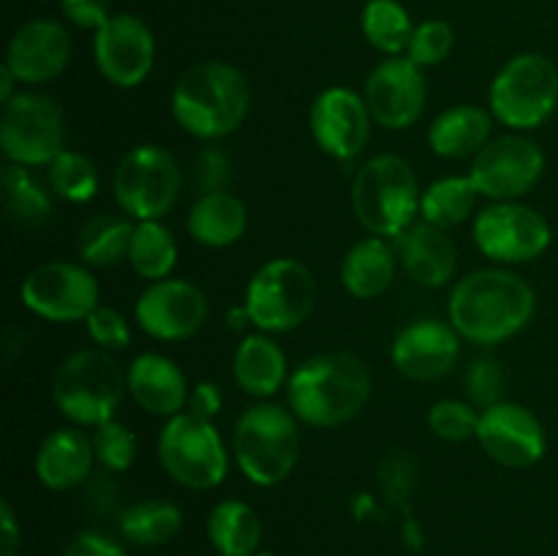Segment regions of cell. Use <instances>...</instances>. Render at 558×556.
Segmentation results:
<instances>
[{
    "instance_id": "6da1fadb",
    "label": "cell",
    "mask_w": 558,
    "mask_h": 556,
    "mask_svg": "<svg viewBox=\"0 0 558 556\" xmlns=\"http://www.w3.org/2000/svg\"><path fill=\"white\" fill-rule=\"evenodd\" d=\"M537 298L521 276L501 267L469 273L452 287L447 314L458 336L494 347L510 341L532 322Z\"/></svg>"
},
{
    "instance_id": "7a4b0ae2",
    "label": "cell",
    "mask_w": 558,
    "mask_h": 556,
    "mask_svg": "<svg viewBox=\"0 0 558 556\" xmlns=\"http://www.w3.org/2000/svg\"><path fill=\"white\" fill-rule=\"evenodd\" d=\"M371 387V371L357 354L325 352L303 360L289 374L287 403L300 423L336 428L363 412Z\"/></svg>"
},
{
    "instance_id": "3957f363",
    "label": "cell",
    "mask_w": 558,
    "mask_h": 556,
    "mask_svg": "<svg viewBox=\"0 0 558 556\" xmlns=\"http://www.w3.org/2000/svg\"><path fill=\"white\" fill-rule=\"evenodd\" d=\"M172 114L196 140H223L243 125L251 107V87L243 71L223 60H202L178 76Z\"/></svg>"
},
{
    "instance_id": "277c9868",
    "label": "cell",
    "mask_w": 558,
    "mask_h": 556,
    "mask_svg": "<svg viewBox=\"0 0 558 556\" xmlns=\"http://www.w3.org/2000/svg\"><path fill=\"white\" fill-rule=\"evenodd\" d=\"M300 420L281 403L259 401L245 409L234 423L232 452L245 480L272 488L294 472L300 461Z\"/></svg>"
},
{
    "instance_id": "5b68a950",
    "label": "cell",
    "mask_w": 558,
    "mask_h": 556,
    "mask_svg": "<svg viewBox=\"0 0 558 556\" xmlns=\"http://www.w3.org/2000/svg\"><path fill=\"white\" fill-rule=\"evenodd\" d=\"M125 374L107 349H76L52 376V401L74 425H96L114 418L123 401Z\"/></svg>"
},
{
    "instance_id": "8992f818",
    "label": "cell",
    "mask_w": 558,
    "mask_h": 556,
    "mask_svg": "<svg viewBox=\"0 0 558 556\" xmlns=\"http://www.w3.org/2000/svg\"><path fill=\"white\" fill-rule=\"evenodd\" d=\"M417 174L407 158L381 153L354 174L352 207L357 221L379 238H401L420 213Z\"/></svg>"
},
{
    "instance_id": "52a82bcc",
    "label": "cell",
    "mask_w": 558,
    "mask_h": 556,
    "mask_svg": "<svg viewBox=\"0 0 558 556\" xmlns=\"http://www.w3.org/2000/svg\"><path fill=\"white\" fill-rule=\"evenodd\" d=\"M490 114L512 131L539 129L558 107V69L539 52H523L496 71L488 87Z\"/></svg>"
},
{
    "instance_id": "ba28073f",
    "label": "cell",
    "mask_w": 558,
    "mask_h": 556,
    "mask_svg": "<svg viewBox=\"0 0 558 556\" xmlns=\"http://www.w3.org/2000/svg\"><path fill=\"white\" fill-rule=\"evenodd\" d=\"M158 461L178 485L191 491H210L229 472V452L213 420L194 412L167 418L158 434Z\"/></svg>"
},
{
    "instance_id": "9c48e42d",
    "label": "cell",
    "mask_w": 558,
    "mask_h": 556,
    "mask_svg": "<svg viewBox=\"0 0 558 556\" xmlns=\"http://www.w3.org/2000/svg\"><path fill=\"white\" fill-rule=\"evenodd\" d=\"M245 309L259 333L298 330L316 305V278L292 256H276L251 276Z\"/></svg>"
},
{
    "instance_id": "30bf717a",
    "label": "cell",
    "mask_w": 558,
    "mask_h": 556,
    "mask_svg": "<svg viewBox=\"0 0 558 556\" xmlns=\"http://www.w3.org/2000/svg\"><path fill=\"white\" fill-rule=\"evenodd\" d=\"M183 169L161 145H136L114 167V202L136 221H161L178 202Z\"/></svg>"
},
{
    "instance_id": "8fae6325",
    "label": "cell",
    "mask_w": 558,
    "mask_h": 556,
    "mask_svg": "<svg viewBox=\"0 0 558 556\" xmlns=\"http://www.w3.org/2000/svg\"><path fill=\"white\" fill-rule=\"evenodd\" d=\"M65 118L54 98L22 90L3 107L0 147L11 164L49 167L63 153Z\"/></svg>"
},
{
    "instance_id": "7c38bea8",
    "label": "cell",
    "mask_w": 558,
    "mask_h": 556,
    "mask_svg": "<svg viewBox=\"0 0 558 556\" xmlns=\"http://www.w3.org/2000/svg\"><path fill=\"white\" fill-rule=\"evenodd\" d=\"M98 281L74 262H44L33 267L20 289L22 305L47 322H82L98 309Z\"/></svg>"
},
{
    "instance_id": "4fadbf2b",
    "label": "cell",
    "mask_w": 558,
    "mask_h": 556,
    "mask_svg": "<svg viewBox=\"0 0 558 556\" xmlns=\"http://www.w3.org/2000/svg\"><path fill=\"white\" fill-rule=\"evenodd\" d=\"M474 245L501 265L532 262L550 245V223L521 202H494L474 218Z\"/></svg>"
},
{
    "instance_id": "5bb4252c",
    "label": "cell",
    "mask_w": 558,
    "mask_h": 556,
    "mask_svg": "<svg viewBox=\"0 0 558 556\" xmlns=\"http://www.w3.org/2000/svg\"><path fill=\"white\" fill-rule=\"evenodd\" d=\"M545 169V153L523 134H505L490 140L474 156L469 178L480 196L496 202H515L539 183Z\"/></svg>"
},
{
    "instance_id": "9a60e30c",
    "label": "cell",
    "mask_w": 558,
    "mask_h": 556,
    "mask_svg": "<svg viewBox=\"0 0 558 556\" xmlns=\"http://www.w3.org/2000/svg\"><path fill=\"white\" fill-rule=\"evenodd\" d=\"M210 316L207 294L185 278L150 281L134 305V319L142 330L158 341H185Z\"/></svg>"
},
{
    "instance_id": "2e32d148",
    "label": "cell",
    "mask_w": 558,
    "mask_h": 556,
    "mask_svg": "<svg viewBox=\"0 0 558 556\" xmlns=\"http://www.w3.org/2000/svg\"><path fill=\"white\" fill-rule=\"evenodd\" d=\"M93 58L114 87H140L156 63V38L136 14H112L93 38Z\"/></svg>"
},
{
    "instance_id": "e0dca14e",
    "label": "cell",
    "mask_w": 558,
    "mask_h": 556,
    "mask_svg": "<svg viewBox=\"0 0 558 556\" xmlns=\"http://www.w3.org/2000/svg\"><path fill=\"white\" fill-rule=\"evenodd\" d=\"M371 112L360 93L343 85L325 87L311 104V136L336 161H354L371 140Z\"/></svg>"
},
{
    "instance_id": "ac0fdd59",
    "label": "cell",
    "mask_w": 558,
    "mask_h": 556,
    "mask_svg": "<svg viewBox=\"0 0 558 556\" xmlns=\"http://www.w3.org/2000/svg\"><path fill=\"white\" fill-rule=\"evenodd\" d=\"M363 98L374 123L392 131L409 129L420 120L428 98L423 69L407 55L385 58L365 80Z\"/></svg>"
},
{
    "instance_id": "d6986e66",
    "label": "cell",
    "mask_w": 558,
    "mask_h": 556,
    "mask_svg": "<svg viewBox=\"0 0 558 556\" xmlns=\"http://www.w3.org/2000/svg\"><path fill=\"white\" fill-rule=\"evenodd\" d=\"M488 458L507 469L534 467L548 450V436L532 409L512 401H499L480 412L477 436Z\"/></svg>"
},
{
    "instance_id": "ffe728a7",
    "label": "cell",
    "mask_w": 558,
    "mask_h": 556,
    "mask_svg": "<svg viewBox=\"0 0 558 556\" xmlns=\"http://www.w3.org/2000/svg\"><path fill=\"white\" fill-rule=\"evenodd\" d=\"M71 63V36L63 22L38 20L25 22L11 36L5 49V65L14 71L22 85H44L52 82L69 69Z\"/></svg>"
},
{
    "instance_id": "44dd1931",
    "label": "cell",
    "mask_w": 558,
    "mask_h": 556,
    "mask_svg": "<svg viewBox=\"0 0 558 556\" xmlns=\"http://www.w3.org/2000/svg\"><path fill=\"white\" fill-rule=\"evenodd\" d=\"M392 365L407 379L434 382L452 371L461 354V336L450 322L417 319L392 341Z\"/></svg>"
},
{
    "instance_id": "7402d4cb",
    "label": "cell",
    "mask_w": 558,
    "mask_h": 556,
    "mask_svg": "<svg viewBox=\"0 0 558 556\" xmlns=\"http://www.w3.org/2000/svg\"><path fill=\"white\" fill-rule=\"evenodd\" d=\"M93 461L96 450L90 436L80 425H63L44 436L33 458V469L44 488L71 491L90 480Z\"/></svg>"
},
{
    "instance_id": "603a6c76",
    "label": "cell",
    "mask_w": 558,
    "mask_h": 556,
    "mask_svg": "<svg viewBox=\"0 0 558 556\" xmlns=\"http://www.w3.org/2000/svg\"><path fill=\"white\" fill-rule=\"evenodd\" d=\"M125 385L136 407L158 418H174L189 407V379L172 358L161 352H145L134 358L125 371Z\"/></svg>"
},
{
    "instance_id": "cb8c5ba5",
    "label": "cell",
    "mask_w": 558,
    "mask_h": 556,
    "mask_svg": "<svg viewBox=\"0 0 558 556\" xmlns=\"http://www.w3.org/2000/svg\"><path fill=\"white\" fill-rule=\"evenodd\" d=\"M398 249H401V262L407 273L423 287H445L456 276L458 251L447 229L434 227L428 221L412 223L398 238Z\"/></svg>"
},
{
    "instance_id": "d4e9b609",
    "label": "cell",
    "mask_w": 558,
    "mask_h": 556,
    "mask_svg": "<svg viewBox=\"0 0 558 556\" xmlns=\"http://www.w3.org/2000/svg\"><path fill=\"white\" fill-rule=\"evenodd\" d=\"M234 382L254 398H270L289 382L287 352L270 333H251L234 349Z\"/></svg>"
},
{
    "instance_id": "484cf974",
    "label": "cell",
    "mask_w": 558,
    "mask_h": 556,
    "mask_svg": "<svg viewBox=\"0 0 558 556\" xmlns=\"http://www.w3.org/2000/svg\"><path fill=\"white\" fill-rule=\"evenodd\" d=\"M245 227H248V210H245L243 200L229 191L199 194L185 218L191 240L205 249H227V245L238 243L245 234Z\"/></svg>"
},
{
    "instance_id": "4316f807",
    "label": "cell",
    "mask_w": 558,
    "mask_h": 556,
    "mask_svg": "<svg viewBox=\"0 0 558 556\" xmlns=\"http://www.w3.org/2000/svg\"><path fill=\"white\" fill-rule=\"evenodd\" d=\"M494 118L474 104H456L428 125V145L441 158L477 156L490 142Z\"/></svg>"
},
{
    "instance_id": "83f0119b",
    "label": "cell",
    "mask_w": 558,
    "mask_h": 556,
    "mask_svg": "<svg viewBox=\"0 0 558 556\" xmlns=\"http://www.w3.org/2000/svg\"><path fill=\"white\" fill-rule=\"evenodd\" d=\"M396 281V254L387 238L368 234L347 251L341 262V283L352 298L374 300Z\"/></svg>"
},
{
    "instance_id": "f1b7e54d",
    "label": "cell",
    "mask_w": 558,
    "mask_h": 556,
    "mask_svg": "<svg viewBox=\"0 0 558 556\" xmlns=\"http://www.w3.org/2000/svg\"><path fill=\"white\" fill-rule=\"evenodd\" d=\"M207 540L218 556H254L262 548V518L240 499H223L207 516Z\"/></svg>"
},
{
    "instance_id": "f546056e",
    "label": "cell",
    "mask_w": 558,
    "mask_h": 556,
    "mask_svg": "<svg viewBox=\"0 0 558 556\" xmlns=\"http://www.w3.org/2000/svg\"><path fill=\"white\" fill-rule=\"evenodd\" d=\"M0 189H3L0 194H3L5 216L16 227L38 229L52 218V189H47L27 167L5 164L0 174Z\"/></svg>"
},
{
    "instance_id": "4dcf8cb0",
    "label": "cell",
    "mask_w": 558,
    "mask_h": 556,
    "mask_svg": "<svg viewBox=\"0 0 558 556\" xmlns=\"http://www.w3.org/2000/svg\"><path fill=\"white\" fill-rule=\"evenodd\" d=\"M131 216L125 213H98L90 221L82 223L76 234V251L82 262L93 267H112L129 259L131 238H134Z\"/></svg>"
},
{
    "instance_id": "1f68e13d",
    "label": "cell",
    "mask_w": 558,
    "mask_h": 556,
    "mask_svg": "<svg viewBox=\"0 0 558 556\" xmlns=\"http://www.w3.org/2000/svg\"><path fill=\"white\" fill-rule=\"evenodd\" d=\"M118 523L125 543L156 548L178 537L183 529V510L169 499H142L125 507Z\"/></svg>"
},
{
    "instance_id": "d6a6232c",
    "label": "cell",
    "mask_w": 558,
    "mask_h": 556,
    "mask_svg": "<svg viewBox=\"0 0 558 556\" xmlns=\"http://www.w3.org/2000/svg\"><path fill=\"white\" fill-rule=\"evenodd\" d=\"M477 200L480 191L469 174L466 178L450 174V178L436 180V183H430L423 191V196H420V216H423V221L434 223V227L452 229L472 216Z\"/></svg>"
},
{
    "instance_id": "836d02e7",
    "label": "cell",
    "mask_w": 558,
    "mask_h": 556,
    "mask_svg": "<svg viewBox=\"0 0 558 556\" xmlns=\"http://www.w3.org/2000/svg\"><path fill=\"white\" fill-rule=\"evenodd\" d=\"M360 27H363L365 41L387 58L407 55L414 33L412 16L398 0H368L360 14Z\"/></svg>"
},
{
    "instance_id": "e575fe53",
    "label": "cell",
    "mask_w": 558,
    "mask_h": 556,
    "mask_svg": "<svg viewBox=\"0 0 558 556\" xmlns=\"http://www.w3.org/2000/svg\"><path fill=\"white\" fill-rule=\"evenodd\" d=\"M129 262L136 276L161 281L178 265V240L161 221H136L131 238Z\"/></svg>"
},
{
    "instance_id": "d590c367",
    "label": "cell",
    "mask_w": 558,
    "mask_h": 556,
    "mask_svg": "<svg viewBox=\"0 0 558 556\" xmlns=\"http://www.w3.org/2000/svg\"><path fill=\"white\" fill-rule=\"evenodd\" d=\"M47 180L52 194H58L60 200L74 202H90L98 191V169L93 164V158H87L85 153L76 150H63L47 169Z\"/></svg>"
},
{
    "instance_id": "8d00e7d4",
    "label": "cell",
    "mask_w": 558,
    "mask_h": 556,
    "mask_svg": "<svg viewBox=\"0 0 558 556\" xmlns=\"http://www.w3.org/2000/svg\"><path fill=\"white\" fill-rule=\"evenodd\" d=\"M93 450H96V461L101 463L107 472H125L134 467L136 452H140V442H136L134 431L120 420H107V423L96 425L93 431Z\"/></svg>"
},
{
    "instance_id": "74e56055",
    "label": "cell",
    "mask_w": 558,
    "mask_h": 556,
    "mask_svg": "<svg viewBox=\"0 0 558 556\" xmlns=\"http://www.w3.org/2000/svg\"><path fill=\"white\" fill-rule=\"evenodd\" d=\"M456 47V31L447 20H425L414 25L412 41L407 47V58L414 60L420 69L439 65L450 58Z\"/></svg>"
},
{
    "instance_id": "f35d334b",
    "label": "cell",
    "mask_w": 558,
    "mask_h": 556,
    "mask_svg": "<svg viewBox=\"0 0 558 556\" xmlns=\"http://www.w3.org/2000/svg\"><path fill=\"white\" fill-rule=\"evenodd\" d=\"M480 412L474 403L445 398L428 409V428L445 442H466L477 436Z\"/></svg>"
},
{
    "instance_id": "ab89813d",
    "label": "cell",
    "mask_w": 558,
    "mask_h": 556,
    "mask_svg": "<svg viewBox=\"0 0 558 556\" xmlns=\"http://www.w3.org/2000/svg\"><path fill=\"white\" fill-rule=\"evenodd\" d=\"M469 403L480 409H488L494 403L505 401V371L496 358H477L469 365L466 374Z\"/></svg>"
},
{
    "instance_id": "60d3db41",
    "label": "cell",
    "mask_w": 558,
    "mask_h": 556,
    "mask_svg": "<svg viewBox=\"0 0 558 556\" xmlns=\"http://www.w3.org/2000/svg\"><path fill=\"white\" fill-rule=\"evenodd\" d=\"M87 336L93 338L98 349L107 352H118L131 343V327L129 319L120 314L112 305H98L90 316H87Z\"/></svg>"
},
{
    "instance_id": "b9f144b4",
    "label": "cell",
    "mask_w": 558,
    "mask_h": 556,
    "mask_svg": "<svg viewBox=\"0 0 558 556\" xmlns=\"http://www.w3.org/2000/svg\"><path fill=\"white\" fill-rule=\"evenodd\" d=\"M381 491L390 501H403L417 483V461L407 450H390L379 463Z\"/></svg>"
},
{
    "instance_id": "7bdbcfd3",
    "label": "cell",
    "mask_w": 558,
    "mask_h": 556,
    "mask_svg": "<svg viewBox=\"0 0 558 556\" xmlns=\"http://www.w3.org/2000/svg\"><path fill=\"white\" fill-rule=\"evenodd\" d=\"M229 174H232V161L221 147H205L194 158L191 169V183L199 189V194H213V191H227Z\"/></svg>"
},
{
    "instance_id": "ee69618b",
    "label": "cell",
    "mask_w": 558,
    "mask_h": 556,
    "mask_svg": "<svg viewBox=\"0 0 558 556\" xmlns=\"http://www.w3.org/2000/svg\"><path fill=\"white\" fill-rule=\"evenodd\" d=\"M65 22L82 27V31H98L112 16L109 0H60Z\"/></svg>"
},
{
    "instance_id": "f6af8a7d",
    "label": "cell",
    "mask_w": 558,
    "mask_h": 556,
    "mask_svg": "<svg viewBox=\"0 0 558 556\" xmlns=\"http://www.w3.org/2000/svg\"><path fill=\"white\" fill-rule=\"evenodd\" d=\"M63 556H129L123 545L101 532H80L69 540Z\"/></svg>"
},
{
    "instance_id": "bcb514c9",
    "label": "cell",
    "mask_w": 558,
    "mask_h": 556,
    "mask_svg": "<svg viewBox=\"0 0 558 556\" xmlns=\"http://www.w3.org/2000/svg\"><path fill=\"white\" fill-rule=\"evenodd\" d=\"M223 407V396H221V387L210 379H202L191 387L189 392V412L199 414V418L213 420Z\"/></svg>"
},
{
    "instance_id": "7dc6e473",
    "label": "cell",
    "mask_w": 558,
    "mask_h": 556,
    "mask_svg": "<svg viewBox=\"0 0 558 556\" xmlns=\"http://www.w3.org/2000/svg\"><path fill=\"white\" fill-rule=\"evenodd\" d=\"M0 532H3V556H16L20 554V540H22V532H20V523H16V516L14 510H11L9 501H0Z\"/></svg>"
},
{
    "instance_id": "c3c4849f",
    "label": "cell",
    "mask_w": 558,
    "mask_h": 556,
    "mask_svg": "<svg viewBox=\"0 0 558 556\" xmlns=\"http://www.w3.org/2000/svg\"><path fill=\"white\" fill-rule=\"evenodd\" d=\"M16 82H20V80L14 76V71H11L9 65L3 63V69H0V104H3V107L11 101V98L16 96V93H14Z\"/></svg>"
},
{
    "instance_id": "681fc988",
    "label": "cell",
    "mask_w": 558,
    "mask_h": 556,
    "mask_svg": "<svg viewBox=\"0 0 558 556\" xmlns=\"http://www.w3.org/2000/svg\"><path fill=\"white\" fill-rule=\"evenodd\" d=\"M251 325V316H248V309H240V305H234V309H229L227 311V327L229 330H234V333H240V330H245V327Z\"/></svg>"
},
{
    "instance_id": "f907efd6",
    "label": "cell",
    "mask_w": 558,
    "mask_h": 556,
    "mask_svg": "<svg viewBox=\"0 0 558 556\" xmlns=\"http://www.w3.org/2000/svg\"><path fill=\"white\" fill-rule=\"evenodd\" d=\"M254 556H276V554H272V551H267V548H259Z\"/></svg>"
}]
</instances>
